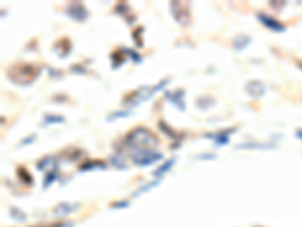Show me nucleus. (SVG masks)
Here are the masks:
<instances>
[{"label":"nucleus","mask_w":302,"mask_h":227,"mask_svg":"<svg viewBox=\"0 0 302 227\" xmlns=\"http://www.w3.org/2000/svg\"><path fill=\"white\" fill-rule=\"evenodd\" d=\"M234 129H228L227 132H219V133H210V135H207L209 138H213L215 141H216V144H227L228 143V136L230 135H227V133H231Z\"/></svg>","instance_id":"obj_9"},{"label":"nucleus","mask_w":302,"mask_h":227,"mask_svg":"<svg viewBox=\"0 0 302 227\" xmlns=\"http://www.w3.org/2000/svg\"><path fill=\"white\" fill-rule=\"evenodd\" d=\"M50 121H58V123H62V121H63V117H53V115H47V117H46V124H50Z\"/></svg>","instance_id":"obj_19"},{"label":"nucleus","mask_w":302,"mask_h":227,"mask_svg":"<svg viewBox=\"0 0 302 227\" xmlns=\"http://www.w3.org/2000/svg\"><path fill=\"white\" fill-rule=\"evenodd\" d=\"M159 127H160V129H162V130L170 136V138H177V133H176V132H174V130H173V129L165 123V121H160V123H159Z\"/></svg>","instance_id":"obj_14"},{"label":"nucleus","mask_w":302,"mask_h":227,"mask_svg":"<svg viewBox=\"0 0 302 227\" xmlns=\"http://www.w3.org/2000/svg\"><path fill=\"white\" fill-rule=\"evenodd\" d=\"M95 167H103L105 168V164L103 162H86L80 168H82V171H85L88 170V168H95Z\"/></svg>","instance_id":"obj_16"},{"label":"nucleus","mask_w":302,"mask_h":227,"mask_svg":"<svg viewBox=\"0 0 302 227\" xmlns=\"http://www.w3.org/2000/svg\"><path fill=\"white\" fill-rule=\"evenodd\" d=\"M40 74V68L32 65V64H14L12 67L8 68V77L9 80H12L15 85H21V87H27L30 83H33L37 80Z\"/></svg>","instance_id":"obj_2"},{"label":"nucleus","mask_w":302,"mask_h":227,"mask_svg":"<svg viewBox=\"0 0 302 227\" xmlns=\"http://www.w3.org/2000/svg\"><path fill=\"white\" fill-rule=\"evenodd\" d=\"M125 147L130 149L131 152H139V150H154L159 144V138L154 132H151L148 127L139 126L131 129L125 135Z\"/></svg>","instance_id":"obj_1"},{"label":"nucleus","mask_w":302,"mask_h":227,"mask_svg":"<svg viewBox=\"0 0 302 227\" xmlns=\"http://www.w3.org/2000/svg\"><path fill=\"white\" fill-rule=\"evenodd\" d=\"M296 136L299 138V139H302V130L299 129V130H296Z\"/></svg>","instance_id":"obj_21"},{"label":"nucleus","mask_w":302,"mask_h":227,"mask_svg":"<svg viewBox=\"0 0 302 227\" xmlns=\"http://www.w3.org/2000/svg\"><path fill=\"white\" fill-rule=\"evenodd\" d=\"M246 93L252 97V99H260L264 96L266 93V87L263 85V82L260 80H251L246 83Z\"/></svg>","instance_id":"obj_7"},{"label":"nucleus","mask_w":302,"mask_h":227,"mask_svg":"<svg viewBox=\"0 0 302 227\" xmlns=\"http://www.w3.org/2000/svg\"><path fill=\"white\" fill-rule=\"evenodd\" d=\"M111 162H112L117 168H124V167H125V161H124V158L120 156V155L112 156V158H111Z\"/></svg>","instance_id":"obj_15"},{"label":"nucleus","mask_w":302,"mask_h":227,"mask_svg":"<svg viewBox=\"0 0 302 227\" xmlns=\"http://www.w3.org/2000/svg\"><path fill=\"white\" fill-rule=\"evenodd\" d=\"M284 5H286V3H284V2H280V0H277V2H271V6H272V8H277V9H278V8H281V6H284Z\"/></svg>","instance_id":"obj_20"},{"label":"nucleus","mask_w":302,"mask_h":227,"mask_svg":"<svg viewBox=\"0 0 302 227\" xmlns=\"http://www.w3.org/2000/svg\"><path fill=\"white\" fill-rule=\"evenodd\" d=\"M181 96H183V91H177V93H174V94H168V97H174V99H171V102L179 108V109H181L183 111V100H181Z\"/></svg>","instance_id":"obj_12"},{"label":"nucleus","mask_w":302,"mask_h":227,"mask_svg":"<svg viewBox=\"0 0 302 227\" xmlns=\"http://www.w3.org/2000/svg\"><path fill=\"white\" fill-rule=\"evenodd\" d=\"M257 18H258V21H261L267 29H272V31H275V32H283V31L286 29L283 23H280L278 20H275V18L266 15L264 12H260V14L257 15Z\"/></svg>","instance_id":"obj_6"},{"label":"nucleus","mask_w":302,"mask_h":227,"mask_svg":"<svg viewBox=\"0 0 302 227\" xmlns=\"http://www.w3.org/2000/svg\"><path fill=\"white\" fill-rule=\"evenodd\" d=\"M249 37H245V35H239V37H236V40H234V47H236V50H243L245 49V46H248L249 44Z\"/></svg>","instance_id":"obj_11"},{"label":"nucleus","mask_w":302,"mask_h":227,"mask_svg":"<svg viewBox=\"0 0 302 227\" xmlns=\"http://www.w3.org/2000/svg\"><path fill=\"white\" fill-rule=\"evenodd\" d=\"M37 168H38V170H43L46 174L55 173V171H58V159H56L55 156L43 158V159L37 164Z\"/></svg>","instance_id":"obj_8"},{"label":"nucleus","mask_w":302,"mask_h":227,"mask_svg":"<svg viewBox=\"0 0 302 227\" xmlns=\"http://www.w3.org/2000/svg\"><path fill=\"white\" fill-rule=\"evenodd\" d=\"M171 9H173V15L176 18V21L180 26L186 27V26L190 24V12H189L187 6L184 3H181V2H173L171 3Z\"/></svg>","instance_id":"obj_4"},{"label":"nucleus","mask_w":302,"mask_h":227,"mask_svg":"<svg viewBox=\"0 0 302 227\" xmlns=\"http://www.w3.org/2000/svg\"><path fill=\"white\" fill-rule=\"evenodd\" d=\"M163 156L162 153L156 152V150H139V152H133L131 155V159L136 165H141V167H147V165H151L157 161H160Z\"/></svg>","instance_id":"obj_3"},{"label":"nucleus","mask_w":302,"mask_h":227,"mask_svg":"<svg viewBox=\"0 0 302 227\" xmlns=\"http://www.w3.org/2000/svg\"><path fill=\"white\" fill-rule=\"evenodd\" d=\"M174 162H176V159H170V161H166L162 167H159L157 170L154 171V176H162V174H165L166 171L170 170V168L174 165Z\"/></svg>","instance_id":"obj_13"},{"label":"nucleus","mask_w":302,"mask_h":227,"mask_svg":"<svg viewBox=\"0 0 302 227\" xmlns=\"http://www.w3.org/2000/svg\"><path fill=\"white\" fill-rule=\"evenodd\" d=\"M76 205H66V203H62L59 205L53 212L56 214V215H65V214H70V212H73V211H76Z\"/></svg>","instance_id":"obj_10"},{"label":"nucleus","mask_w":302,"mask_h":227,"mask_svg":"<svg viewBox=\"0 0 302 227\" xmlns=\"http://www.w3.org/2000/svg\"><path fill=\"white\" fill-rule=\"evenodd\" d=\"M56 177H58V171H55V173H49V174L46 176V180H44L46 186H49V185H50V182H52L53 179H56Z\"/></svg>","instance_id":"obj_18"},{"label":"nucleus","mask_w":302,"mask_h":227,"mask_svg":"<svg viewBox=\"0 0 302 227\" xmlns=\"http://www.w3.org/2000/svg\"><path fill=\"white\" fill-rule=\"evenodd\" d=\"M66 14H68L71 18L77 20V21H83V20L88 18V11H86V8H85L82 3H77V2L71 3V5L66 8Z\"/></svg>","instance_id":"obj_5"},{"label":"nucleus","mask_w":302,"mask_h":227,"mask_svg":"<svg viewBox=\"0 0 302 227\" xmlns=\"http://www.w3.org/2000/svg\"><path fill=\"white\" fill-rule=\"evenodd\" d=\"M18 176L24 180V183H27V185H32V177L26 173V170H23V168H20L18 170Z\"/></svg>","instance_id":"obj_17"}]
</instances>
